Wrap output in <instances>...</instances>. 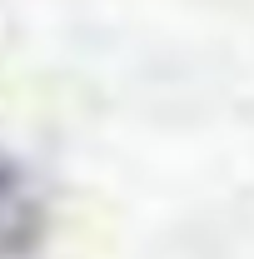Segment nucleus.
<instances>
[{"label":"nucleus","instance_id":"f257e3e1","mask_svg":"<svg viewBox=\"0 0 254 259\" xmlns=\"http://www.w3.org/2000/svg\"><path fill=\"white\" fill-rule=\"evenodd\" d=\"M35 234V214L25 204V180L10 155H0V254H20Z\"/></svg>","mask_w":254,"mask_h":259}]
</instances>
